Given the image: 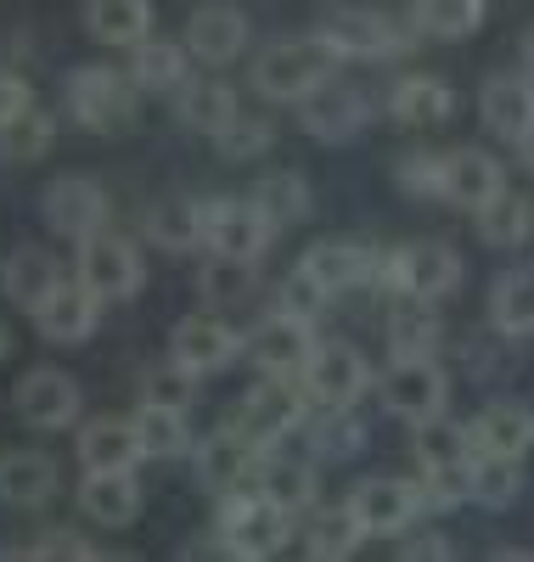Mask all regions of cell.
Masks as SVG:
<instances>
[{
    "label": "cell",
    "mask_w": 534,
    "mask_h": 562,
    "mask_svg": "<svg viewBox=\"0 0 534 562\" xmlns=\"http://www.w3.org/2000/svg\"><path fill=\"white\" fill-rule=\"evenodd\" d=\"M337 57L321 34H304V40H276L259 52L254 63V90L270 102H304L310 90H321L326 79H337Z\"/></svg>",
    "instance_id": "1"
},
{
    "label": "cell",
    "mask_w": 534,
    "mask_h": 562,
    "mask_svg": "<svg viewBox=\"0 0 534 562\" xmlns=\"http://www.w3.org/2000/svg\"><path fill=\"white\" fill-rule=\"evenodd\" d=\"M214 501H220V524L214 529H220L231 557L259 562V557H276L287 540H293L299 512H287L281 501H270L259 490H236V495H214Z\"/></svg>",
    "instance_id": "2"
},
{
    "label": "cell",
    "mask_w": 534,
    "mask_h": 562,
    "mask_svg": "<svg viewBox=\"0 0 534 562\" xmlns=\"http://www.w3.org/2000/svg\"><path fill=\"white\" fill-rule=\"evenodd\" d=\"M371 281H377L382 293H394V299H427V304H440L445 293L461 288V259L445 243H405L394 254H377Z\"/></svg>",
    "instance_id": "3"
},
{
    "label": "cell",
    "mask_w": 534,
    "mask_h": 562,
    "mask_svg": "<svg viewBox=\"0 0 534 562\" xmlns=\"http://www.w3.org/2000/svg\"><path fill=\"white\" fill-rule=\"evenodd\" d=\"M63 97H68V113L85 130H96V135H124L141 119V85L124 79L119 68H102V63L74 68L68 85H63Z\"/></svg>",
    "instance_id": "4"
},
{
    "label": "cell",
    "mask_w": 534,
    "mask_h": 562,
    "mask_svg": "<svg viewBox=\"0 0 534 562\" xmlns=\"http://www.w3.org/2000/svg\"><path fill=\"white\" fill-rule=\"evenodd\" d=\"M315 34H321L344 63H349V57H355V63H382V57L405 52L400 23L388 18V12H377V7H326L321 23H315Z\"/></svg>",
    "instance_id": "5"
},
{
    "label": "cell",
    "mask_w": 534,
    "mask_h": 562,
    "mask_svg": "<svg viewBox=\"0 0 534 562\" xmlns=\"http://www.w3.org/2000/svg\"><path fill=\"white\" fill-rule=\"evenodd\" d=\"M79 281L102 299V304H119V299H135L141 281H147V259L130 237L119 231H96V237L79 243Z\"/></svg>",
    "instance_id": "6"
},
{
    "label": "cell",
    "mask_w": 534,
    "mask_h": 562,
    "mask_svg": "<svg viewBox=\"0 0 534 562\" xmlns=\"http://www.w3.org/2000/svg\"><path fill=\"white\" fill-rule=\"evenodd\" d=\"M304 389H293L287 378H270L265 389H254L248 400H242L231 416H225V428L231 434H242L248 445H259V450H270V445H281L293 428H304Z\"/></svg>",
    "instance_id": "7"
},
{
    "label": "cell",
    "mask_w": 534,
    "mask_h": 562,
    "mask_svg": "<svg viewBox=\"0 0 534 562\" xmlns=\"http://www.w3.org/2000/svg\"><path fill=\"white\" fill-rule=\"evenodd\" d=\"M377 389H382L388 416L411 422V428H422V422H433V416H445V405H450V378L433 366V355L427 360H388Z\"/></svg>",
    "instance_id": "8"
},
{
    "label": "cell",
    "mask_w": 534,
    "mask_h": 562,
    "mask_svg": "<svg viewBox=\"0 0 534 562\" xmlns=\"http://www.w3.org/2000/svg\"><path fill=\"white\" fill-rule=\"evenodd\" d=\"M40 214H45V225H52L57 237L85 243V237H96V231H108L113 203H108V192L90 175H57L52 186H45V198H40Z\"/></svg>",
    "instance_id": "9"
},
{
    "label": "cell",
    "mask_w": 534,
    "mask_h": 562,
    "mask_svg": "<svg viewBox=\"0 0 534 562\" xmlns=\"http://www.w3.org/2000/svg\"><path fill=\"white\" fill-rule=\"evenodd\" d=\"M276 225L259 214L254 198H214L203 203V248L231 259H265Z\"/></svg>",
    "instance_id": "10"
},
{
    "label": "cell",
    "mask_w": 534,
    "mask_h": 562,
    "mask_svg": "<svg viewBox=\"0 0 534 562\" xmlns=\"http://www.w3.org/2000/svg\"><path fill=\"white\" fill-rule=\"evenodd\" d=\"M349 506H355L366 540H371V535H377V540H400V535L422 518V512H427V495H422V484H411V479H366V484L349 495Z\"/></svg>",
    "instance_id": "11"
},
{
    "label": "cell",
    "mask_w": 534,
    "mask_h": 562,
    "mask_svg": "<svg viewBox=\"0 0 534 562\" xmlns=\"http://www.w3.org/2000/svg\"><path fill=\"white\" fill-rule=\"evenodd\" d=\"M191 461H198V484L209 495H236V490H259L265 450L248 445L242 434H231V428H220V434H209L198 450H191Z\"/></svg>",
    "instance_id": "12"
},
{
    "label": "cell",
    "mask_w": 534,
    "mask_h": 562,
    "mask_svg": "<svg viewBox=\"0 0 534 562\" xmlns=\"http://www.w3.org/2000/svg\"><path fill=\"white\" fill-rule=\"evenodd\" d=\"M79 383L68 378L63 366H34L29 378L12 389V405L18 416L29 422V428H45V434H57V428H74V416H79Z\"/></svg>",
    "instance_id": "13"
},
{
    "label": "cell",
    "mask_w": 534,
    "mask_h": 562,
    "mask_svg": "<svg viewBox=\"0 0 534 562\" xmlns=\"http://www.w3.org/2000/svg\"><path fill=\"white\" fill-rule=\"evenodd\" d=\"M186 52L198 57L203 68H225L248 52V12L225 7V0H209V7L191 12L186 23Z\"/></svg>",
    "instance_id": "14"
},
{
    "label": "cell",
    "mask_w": 534,
    "mask_h": 562,
    "mask_svg": "<svg viewBox=\"0 0 534 562\" xmlns=\"http://www.w3.org/2000/svg\"><path fill=\"white\" fill-rule=\"evenodd\" d=\"M304 389L315 405H355L371 389V371L349 344H315L304 360Z\"/></svg>",
    "instance_id": "15"
},
{
    "label": "cell",
    "mask_w": 534,
    "mask_h": 562,
    "mask_svg": "<svg viewBox=\"0 0 534 562\" xmlns=\"http://www.w3.org/2000/svg\"><path fill=\"white\" fill-rule=\"evenodd\" d=\"M169 355L180 366H191L203 378V371H225L236 355H242V333L231 321H220L214 310H198V315H186L175 326V338H169Z\"/></svg>",
    "instance_id": "16"
},
{
    "label": "cell",
    "mask_w": 534,
    "mask_h": 562,
    "mask_svg": "<svg viewBox=\"0 0 534 562\" xmlns=\"http://www.w3.org/2000/svg\"><path fill=\"white\" fill-rule=\"evenodd\" d=\"M248 349H254V360H259L265 378H293V371H304V360H310L315 338H310V321L276 310L270 321H259V326H254Z\"/></svg>",
    "instance_id": "17"
},
{
    "label": "cell",
    "mask_w": 534,
    "mask_h": 562,
    "mask_svg": "<svg viewBox=\"0 0 534 562\" xmlns=\"http://www.w3.org/2000/svg\"><path fill=\"white\" fill-rule=\"evenodd\" d=\"M299 108H304V130L315 140H326V147H337V140H349V135L366 130V97H360V90H349V85H337V79H326L321 90H310Z\"/></svg>",
    "instance_id": "18"
},
{
    "label": "cell",
    "mask_w": 534,
    "mask_h": 562,
    "mask_svg": "<svg viewBox=\"0 0 534 562\" xmlns=\"http://www.w3.org/2000/svg\"><path fill=\"white\" fill-rule=\"evenodd\" d=\"M507 192V169L490 158V153H478V147H456L445 158V203L478 214L483 203H496Z\"/></svg>",
    "instance_id": "19"
},
{
    "label": "cell",
    "mask_w": 534,
    "mask_h": 562,
    "mask_svg": "<svg viewBox=\"0 0 534 562\" xmlns=\"http://www.w3.org/2000/svg\"><path fill=\"white\" fill-rule=\"evenodd\" d=\"M96 315H102V299H96L85 281L74 276V281H63V288L34 310V326L52 344H85L96 333Z\"/></svg>",
    "instance_id": "20"
},
{
    "label": "cell",
    "mask_w": 534,
    "mask_h": 562,
    "mask_svg": "<svg viewBox=\"0 0 534 562\" xmlns=\"http://www.w3.org/2000/svg\"><path fill=\"white\" fill-rule=\"evenodd\" d=\"M79 512L90 524H102V529H124L135 524V512H141V484L130 467H113V473H85L79 484Z\"/></svg>",
    "instance_id": "21"
},
{
    "label": "cell",
    "mask_w": 534,
    "mask_h": 562,
    "mask_svg": "<svg viewBox=\"0 0 534 562\" xmlns=\"http://www.w3.org/2000/svg\"><path fill=\"white\" fill-rule=\"evenodd\" d=\"M467 434H472V450H483V456H529L534 450V411L496 400L467 422Z\"/></svg>",
    "instance_id": "22"
},
{
    "label": "cell",
    "mask_w": 534,
    "mask_h": 562,
    "mask_svg": "<svg viewBox=\"0 0 534 562\" xmlns=\"http://www.w3.org/2000/svg\"><path fill=\"white\" fill-rule=\"evenodd\" d=\"M478 113L501 140H523L534 130V79L529 74H496L478 97Z\"/></svg>",
    "instance_id": "23"
},
{
    "label": "cell",
    "mask_w": 534,
    "mask_h": 562,
    "mask_svg": "<svg viewBox=\"0 0 534 562\" xmlns=\"http://www.w3.org/2000/svg\"><path fill=\"white\" fill-rule=\"evenodd\" d=\"M79 461H85V473H113V467H130L135 473V461H147L141 456V439H135V422L124 416H96L79 428Z\"/></svg>",
    "instance_id": "24"
},
{
    "label": "cell",
    "mask_w": 534,
    "mask_h": 562,
    "mask_svg": "<svg viewBox=\"0 0 534 562\" xmlns=\"http://www.w3.org/2000/svg\"><path fill=\"white\" fill-rule=\"evenodd\" d=\"M63 281H68L63 265L45 254V248H18V254L7 259V270H0V288H7V299H12L18 310H29V315L52 299Z\"/></svg>",
    "instance_id": "25"
},
{
    "label": "cell",
    "mask_w": 534,
    "mask_h": 562,
    "mask_svg": "<svg viewBox=\"0 0 534 562\" xmlns=\"http://www.w3.org/2000/svg\"><path fill=\"white\" fill-rule=\"evenodd\" d=\"M57 495V461L45 450H7L0 456V501L7 506H45Z\"/></svg>",
    "instance_id": "26"
},
{
    "label": "cell",
    "mask_w": 534,
    "mask_h": 562,
    "mask_svg": "<svg viewBox=\"0 0 534 562\" xmlns=\"http://www.w3.org/2000/svg\"><path fill=\"white\" fill-rule=\"evenodd\" d=\"M388 113H394L400 124H411V130L445 124L456 113V90L445 79H433V74H411V79H400L394 90H388Z\"/></svg>",
    "instance_id": "27"
},
{
    "label": "cell",
    "mask_w": 534,
    "mask_h": 562,
    "mask_svg": "<svg viewBox=\"0 0 534 562\" xmlns=\"http://www.w3.org/2000/svg\"><path fill=\"white\" fill-rule=\"evenodd\" d=\"M85 29L102 45H141L153 34V0H85Z\"/></svg>",
    "instance_id": "28"
},
{
    "label": "cell",
    "mask_w": 534,
    "mask_h": 562,
    "mask_svg": "<svg viewBox=\"0 0 534 562\" xmlns=\"http://www.w3.org/2000/svg\"><path fill=\"white\" fill-rule=\"evenodd\" d=\"M236 90L225 79H186L180 85V124L198 130V135H220L236 119Z\"/></svg>",
    "instance_id": "29"
},
{
    "label": "cell",
    "mask_w": 534,
    "mask_h": 562,
    "mask_svg": "<svg viewBox=\"0 0 534 562\" xmlns=\"http://www.w3.org/2000/svg\"><path fill=\"white\" fill-rule=\"evenodd\" d=\"M304 265L326 281L332 293H349V288H366L371 270H377V248L366 243H321L304 254Z\"/></svg>",
    "instance_id": "30"
},
{
    "label": "cell",
    "mask_w": 534,
    "mask_h": 562,
    "mask_svg": "<svg viewBox=\"0 0 534 562\" xmlns=\"http://www.w3.org/2000/svg\"><path fill=\"white\" fill-rule=\"evenodd\" d=\"M130 422H135V439H141V456H147V461H169V456H186V450H191L186 411H175V405L141 400V411H135Z\"/></svg>",
    "instance_id": "31"
},
{
    "label": "cell",
    "mask_w": 534,
    "mask_h": 562,
    "mask_svg": "<svg viewBox=\"0 0 534 562\" xmlns=\"http://www.w3.org/2000/svg\"><path fill=\"white\" fill-rule=\"evenodd\" d=\"M433 349H440V315H433L427 299H405L388 315V355L394 360H427Z\"/></svg>",
    "instance_id": "32"
},
{
    "label": "cell",
    "mask_w": 534,
    "mask_h": 562,
    "mask_svg": "<svg viewBox=\"0 0 534 562\" xmlns=\"http://www.w3.org/2000/svg\"><path fill=\"white\" fill-rule=\"evenodd\" d=\"M360 540H366V529L355 518V506H321L304 529V551L321 562H349L360 551Z\"/></svg>",
    "instance_id": "33"
},
{
    "label": "cell",
    "mask_w": 534,
    "mask_h": 562,
    "mask_svg": "<svg viewBox=\"0 0 534 562\" xmlns=\"http://www.w3.org/2000/svg\"><path fill=\"white\" fill-rule=\"evenodd\" d=\"M186 45H175V40H141V45H130V79L141 85V90H180L186 85Z\"/></svg>",
    "instance_id": "34"
},
{
    "label": "cell",
    "mask_w": 534,
    "mask_h": 562,
    "mask_svg": "<svg viewBox=\"0 0 534 562\" xmlns=\"http://www.w3.org/2000/svg\"><path fill=\"white\" fill-rule=\"evenodd\" d=\"M490 321H496V333H507V338H529L534 333V270L496 276V288H490Z\"/></svg>",
    "instance_id": "35"
},
{
    "label": "cell",
    "mask_w": 534,
    "mask_h": 562,
    "mask_svg": "<svg viewBox=\"0 0 534 562\" xmlns=\"http://www.w3.org/2000/svg\"><path fill=\"white\" fill-rule=\"evenodd\" d=\"M534 237V203L518 192H501L496 203L478 209V243L483 248H518Z\"/></svg>",
    "instance_id": "36"
},
{
    "label": "cell",
    "mask_w": 534,
    "mask_h": 562,
    "mask_svg": "<svg viewBox=\"0 0 534 562\" xmlns=\"http://www.w3.org/2000/svg\"><path fill=\"white\" fill-rule=\"evenodd\" d=\"M248 198L259 203V214H265L276 231L310 220V186H304L293 169H270V175H259V186H254Z\"/></svg>",
    "instance_id": "37"
},
{
    "label": "cell",
    "mask_w": 534,
    "mask_h": 562,
    "mask_svg": "<svg viewBox=\"0 0 534 562\" xmlns=\"http://www.w3.org/2000/svg\"><path fill=\"white\" fill-rule=\"evenodd\" d=\"M411 23L427 40H467L483 29V0H411Z\"/></svg>",
    "instance_id": "38"
},
{
    "label": "cell",
    "mask_w": 534,
    "mask_h": 562,
    "mask_svg": "<svg viewBox=\"0 0 534 562\" xmlns=\"http://www.w3.org/2000/svg\"><path fill=\"white\" fill-rule=\"evenodd\" d=\"M147 237L169 254H191V248H203V203H191V198H169L147 214Z\"/></svg>",
    "instance_id": "39"
},
{
    "label": "cell",
    "mask_w": 534,
    "mask_h": 562,
    "mask_svg": "<svg viewBox=\"0 0 534 562\" xmlns=\"http://www.w3.org/2000/svg\"><path fill=\"white\" fill-rule=\"evenodd\" d=\"M259 288V259H231V254H209L198 270V293L209 304H242Z\"/></svg>",
    "instance_id": "40"
},
{
    "label": "cell",
    "mask_w": 534,
    "mask_h": 562,
    "mask_svg": "<svg viewBox=\"0 0 534 562\" xmlns=\"http://www.w3.org/2000/svg\"><path fill=\"white\" fill-rule=\"evenodd\" d=\"M518 495H523V456H472V501L478 506H496V512H507V506H518Z\"/></svg>",
    "instance_id": "41"
},
{
    "label": "cell",
    "mask_w": 534,
    "mask_h": 562,
    "mask_svg": "<svg viewBox=\"0 0 534 562\" xmlns=\"http://www.w3.org/2000/svg\"><path fill=\"white\" fill-rule=\"evenodd\" d=\"M259 495L281 501L287 512L315 506V467H310V461H293V456H265V467H259Z\"/></svg>",
    "instance_id": "42"
},
{
    "label": "cell",
    "mask_w": 534,
    "mask_h": 562,
    "mask_svg": "<svg viewBox=\"0 0 534 562\" xmlns=\"http://www.w3.org/2000/svg\"><path fill=\"white\" fill-rule=\"evenodd\" d=\"M52 140H57V124L52 113H40V108H23L18 119L0 124V164H34L52 153Z\"/></svg>",
    "instance_id": "43"
},
{
    "label": "cell",
    "mask_w": 534,
    "mask_h": 562,
    "mask_svg": "<svg viewBox=\"0 0 534 562\" xmlns=\"http://www.w3.org/2000/svg\"><path fill=\"white\" fill-rule=\"evenodd\" d=\"M310 434H315V450L332 456V461H349L366 450V428L349 416V405H326V416L310 422Z\"/></svg>",
    "instance_id": "44"
},
{
    "label": "cell",
    "mask_w": 534,
    "mask_h": 562,
    "mask_svg": "<svg viewBox=\"0 0 534 562\" xmlns=\"http://www.w3.org/2000/svg\"><path fill=\"white\" fill-rule=\"evenodd\" d=\"M467 456H478L472 450V434L467 428H450L445 416H433V422H422V428H416V461H422V473H427V467H445V461H467Z\"/></svg>",
    "instance_id": "45"
},
{
    "label": "cell",
    "mask_w": 534,
    "mask_h": 562,
    "mask_svg": "<svg viewBox=\"0 0 534 562\" xmlns=\"http://www.w3.org/2000/svg\"><path fill=\"white\" fill-rule=\"evenodd\" d=\"M422 495H427V512L467 506L472 501V456L467 461H445V467H427V473H422Z\"/></svg>",
    "instance_id": "46"
},
{
    "label": "cell",
    "mask_w": 534,
    "mask_h": 562,
    "mask_svg": "<svg viewBox=\"0 0 534 562\" xmlns=\"http://www.w3.org/2000/svg\"><path fill=\"white\" fill-rule=\"evenodd\" d=\"M332 304V288H326V281L310 270V265H299L293 276H287L281 281V288H276V310H287V315H299V321H315L321 310Z\"/></svg>",
    "instance_id": "47"
},
{
    "label": "cell",
    "mask_w": 534,
    "mask_h": 562,
    "mask_svg": "<svg viewBox=\"0 0 534 562\" xmlns=\"http://www.w3.org/2000/svg\"><path fill=\"white\" fill-rule=\"evenodd\" d=\"M141 394H147L153 405H175V411H186L191 400H198V371L180 366V360L169 355L164 366H153V371H147V383H141Z\"/></svg>",
    "instance_id": "48"
},
{
    "label": "cell",
    "mask_w": 534,
    "mask_h": 562,
    "mask_svg": "<svg viewBox=\"0 0 534 562\" xmlns=\"http://www.w3.org/2000/svg\"><path fill=\"white\" fill-rule=\"evenodd\" d=\"M214 140H220V153H225L231 164H248V158H259V153L270 147V124H265V119H248V113H236Z\"/></svg>",
    "instance_id": "49"
},
{
    "label": "cell",
    "mask_w": 534,
    "mask_h": 562,
    "mask_svg": "<svg viewBox=\"0 0 534 562\" xmlns=\"http://www.w3.org/2000/svg\"><path fill=\"white\" fill-rule=\"evenodd\" d=\"M394 186H400L405 198H445V158L411 153V158L394 169Z\"/></svg>",
    "instance_id": "50"
},
{
    "label": "cell",
    "mask_w": 534,
    "mask_h": 562,
    "mask_svg": "<svg viewBox=\"0 0 534 562\" xmlns=\"http://www.w3.org/2000/svg\"><path fill=\"white\" fill-rule=\"evenodd\" d=\"M0 557H68V562H85V557H96V546L79 529H52V535H40L34 546H7Z\"/></svg>",
    "instance_id": "51"
},
{
    "label": "cell",
    "mask_w": 534,
    "mask_h": 562,
    "mask_svg": "<svg viewBox=\"0 0 534 562\" xmlns=\"http://www.w3.org/2000/svg\"><path fill=\"white\" fill-rule=\"evenodd\" d=\"M23 108H34V97H29V85L12 74V68H0V124L7 119H18Z\"/></svg>",
    "instance_id": "52"
},
{
    "label": "cell",
    "mask_w": 534,
    "mask_h": 562,
    "mask_svg": "<svg viewBox=\"0 0 534 562\" xmlns=\"http://www.w3.org/2000/svg\"><path fill=\"white\" fill-rule=\"evenodd\" d=\"M400 551H405L411 562H422V557H450V540H445V535H422V540H405Z\"/></svg>",
    "instance_id": "53"
},
{
    "label": "cell",
    "mask_w": 534,
    "mask_h": 562,
    "mask_svg": "<svg viewBox=\"0 0 534 562\" xmlns=\"http://www.w3.org/2000/svg\"><path fill=\"white\" fill-rule=\"evenodd\" d=\"M512 147H518V164H523V169L534 175V130H529L523 140H512Z\"/></svg>",
    "instance_id": "54"
},
{
    "label": "cell",
    "mask_w": 534,
    "mask_h": 562,
    "mask_svg": "<svg viewBox=\"0 0 534 562\" xmlns=\"http://www.w3.org/2000/svg\"><path fill=\"white\" fill-rule=\"evenodd\" d=\"M518 52H523V68L534 74V29H523V40H518Z\"/></svg>",
    "instance_id": "55"
},
{
    "label": "cell",
    "mask_w": 534,
    "mask_h": 562,
    "mask_svg": "<svg viewBox=\"0 0 534 562\" xmlns=\"http://www.w3.org/2000/svg\"><path fill=\"white\" fill-rule=\"evenodd\" d=\"M0 360H7V326H0Z\"/></svg>",
    "instance_id": "56"
}]
</instances>
